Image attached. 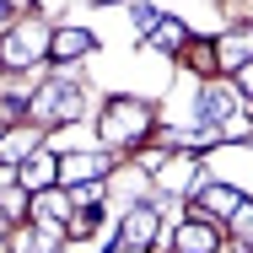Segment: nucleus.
I'll return each mask as SVG.
<instances>
[{"label": "nucleus", "instance_id": "nucleus-1", "mask_svg": "<svg viewBox=\"0 0 253 253\" xmlns=\"http://www.w3.org/2000/svg\"><path fill=\"white\" fill-rule=\"evenodd\" d=\"M146 135H151V102L113 97L102 108V140H108V146H140Z\"/></svg>", "mask_w": 253, "mask_h": 253}, {"label": "nucleus", "instance_id": "nucleus-2", "mask_svg": "<svg viewBox=\"0 0 253 253\" xmlns=\"http://www.w3.org/2000/svg\"><path fill=\"white\" fill-rule=\"evenodd\" d=\"M81 108H86V92H81V86L43 81V92L33 97V119H38V124H70V119H81Z\"/></svg>", "mask_w": 253, "mask_h": 253}, {"label": "nucleus", "instance_id": "nucleus-3", "mask_svg": "<svg viewBox=\"0 0 253 253\" xmlns=\"http://www.w3.org/2000/svg\"><path fill=\"white\" fill-rule=\"evenodd\" d=\"M54 43V33H43V22H16L5 38H0V65H33L43 59Z\"/></svg>", "mask_w": 253, "mask_h": 253}, {"label": "nucleus", "instance_id": "nucleus-4", "mask_svg": "<svg viewBox=\"0 0 253 253\" xmlns=\"http://www.w3.org/2000/svg\"><path fill=\"white\" fill-rule=\"evenodd\" d=\"M108 178V156L102 151H76L59 162V183L65 189H81V183H102Z\"/></svg>", "mask_w": 253, "mask_h": 253}, {"label": "nucleus", "instance_id": "nucleus-5", "mask_svg": "<svg viewBox=\"0 0 253 253\" xmlns=\"http://www.w3.org/2000/svg\"><path fill=\"white\" fill-rule=\"evenodd\" d=\"M43 146V124H16L11 135H0V167H22L27 156H38Z\"/></svg>", "mask_w": 253, "mask_h": 253}, {"label": "nucleus", "instance_id": "nucleus-6", "mask_svg": "<svg viewBox=\"0 0 253 253\" xmlns=\"http://www.w3.org/2000/svg\"><path fill=\"white\" fill-rule=\"evenodd\" d=\"M194 113H200L205 129H226L237 113H232V92L226 86H215V81H205L200 86V102H194Z\"/></svg>", "mask_w": 253, "mask_h": 253}, {"label": "nucleus", "instance_id": "nucleus-7", "mask_svg": "<svg viewBox=\"0 0 253 253\" xmlns=\"http://www.w3.org/2000/svg\"><path fill=\"white\" fill-rule=\"evenodd\" d=\"M146 167H151V178L162 189H189V183H200V162H194V156H156Z\"/></svg>", "mask_w": 253, "mask_h": 253}, {"label": "nucleus", "instance_id": "nucleus-8", "mask_svg": "<svg viewBox=\"0 0 253 253\" xmlns=\"http://www.w3.org/2000/svg\"><path fill=\"white\" fill-rule=\"evenodd\" d=\"M243 205H248V200H243L237 189H226V183H210V189H200V215H205V221H232Z\"/></svg>", "mask_w": 253, "mask_h": 253}, {"label": "nucleus", "instance_id": "nucleus-9", "mask_svg": "<svg viewBox=\"0 0 253 253\" xmlns=\"http://www.w3.org/2000/svg\"><path fill=\"white\" fill-rule=\"evenodd\" d=\"M172 253H215V221H205V215L183 221L172 232Z\"/></svg>", "mask_w": 253, "mask_h": 253}, {"label": "nucleus", "instance_id": "nucleus-10", "mask_svg": "<svg viewBox=\"0 0 253 253\" xmlns=\"http://www.w3.org/2000/svg\"><path fill=\"white\" fill-rule=\"evenodd\" d=\"M16 183H22V189H27V194H43V189H54V183H59V162H54V156H27V162H22V167H16Z\"/></svg>", "mask_w": 253, "mask_h": 253}, {"label": "nucleus", "instance_id": "nucleus-11", "mask_svg": "<svg viewBox=\"0 0 253 253\" xmlns=\"http://www.w3.org/2000/svg\"><path fill=\"white\" fill-rule=\"evenodd\" d=\"M119 243H129V248H151V243H156V210H151V205L129 210V221H124Z\"/></svg>", "mask_w": 253, "mask_h": 253}, {"label": "nucleus", "instance_id": "nucleus-12", "mask_svg": "<svg viewBox=\"0 0 253 253\" xmlns=\"http://www.w3.org/2000/svg\"><path fill=\"white\" fill-rule=\"evenodd\" d=\"M92 43H97V38H92L86 27H59L54 43H49V54L54 59H76V54H92Z\"/></svg>", "mask_w": 253, "mask_h": 253}, {"label": "nucleus", "instance_id": "nucleus-13", "mask_svg": "<svg viewBox=\"0 0 253 253\" xmlns=\"http://www.w3.org/2000/svg\"><path fill=\"white\" fill-rule=\"evenodd\" d=\"M215 54H221V65H237V70H243V65H253V27H237V33H226Z\"/></svg>", "mask_w": 253, "mask_h": 253}, {"label": "nucleus", "instance_id": "nucleus-14", "mask_svg": "<svg viewBox=\"0 0 253 253\" xmlns=\"http://www.w3.org/2000/svg\"><path fill=\"white\" fill-rule=\"evenodd\" d=\"M189 43V27L178 22V16H156V27H151V49H167V54H178Z\"/></svg>", "mask_w": 253, "mask_h": 253}, {"label": "nucleus", "instance_id": "nucleus-15", "mask_svg": "<svg viewBox=\"0 0 253 253\" xmlns=\"http://www.w3.org/2000/svg\"><path fill=\"white\" fill-rule=\"evenodd\" d=\"M16 253H59V226H33L16 237Z\"/></svg>", "mask_w": 253, "mask_h": 253}, {"label": "nucleus", "instance_id": "nucleus-16", "mask_svg": "<svg viewBox=\"0 0 253 253\" xmlns=\"http://www.w3.org/2000/svg\"><path fill=\"white\" fill-rule=\"evenodd\" d=\"M65 215H70V200L54 194V189H43V194H38V226H59Z\"/></svg>", "mask_w": 253, "mask_h": 253}, {"label": "nucleus", "instance_id": "nucleus-17", "mask_svg": "<svg viewBox=\"0 0 253 253\" xmlns=\"http://www.w3.org/2000/svg\"><path fill=\"white\" fill-rule=\"evenodd\" d=\"M232 221H237V243H248V248H253V200L243 205V210H237Z\"/></svg>", "mask_w": 253, "mask_h": 253}, {"label": "nucleus", "instance_id": "nucleus-18", "mask_svg": "<svg viewBox=\"0 0 253 253\" xmlns=\"http://www.w3.org/2000/svg\"><path fill=\"white\" fill-rule=\"evenodd\" d=\"M237 86H243V97H253V65H243V70H237Z\"/></svg>", "mask_w": 253, "mask_h": 253}, {"label": "nucleus", "instance_id": "nucleus-19", "mask_svg": "<svg viewBox=\"0 0 253 253\" xmlns=\"http://www.w3.org/2000/svg\"><path fill=\"white\" fill-rule=\"evenodd\" d=\"M11 16H16V5H11V0H0V22H11Z\"/></svg>", "mask_w": 253, "mask_h": 253}, {"label": "nucleus", "instance_id": "nucleus-20", "mask_svg": "<svg viewBox=\"0 0 253 253\" xmlns=\"http://www.w3.org/2000/svg\"><path fill=\"white\" fill-rule=\"evenodd\" d=\"M5 226H11V210H5V200H0V237H5Z\"/></svg>", "mask_w": 253, "mask_h": 253}, {"label": "nucleus", "instance_id": "nucleus-21", "mask_svg": "<svg viewBox=\"0 0 253 253\" xmlns=\"http://www.w3.org/2000/svg\"><path fill=\"white\" fill-rule=\"evenodd\" d=\"M113 253H146V248H129V243H113Z\"/></svg>", "mask_w": 253, "mask_h": 253}]
</instances>
